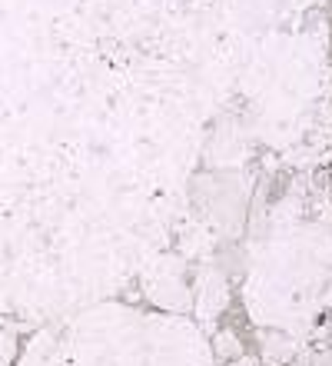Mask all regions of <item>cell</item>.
Listing matches in <instances>:
<instances>
[{
    "mask_svg": "<svg viewBox=\"0 0 332 366\" xmlns=\"http://www.w3.org/2000/svg\"><path fill=\"white\" fill-rule=\"evenodd\" d=\"M279 7L0 0V317H64L160 260Z\"/></svg>",
    "mask_w": 332,
    "mask_h": 366,
    "instance_id": "6da1fadb",
    "label": "cell"
},
{
    "mask_svg": "<svg viewBox=\"0 0 332 366\" xmlns=\"http://www.w3.org/2000/svg\"><path fill=\"white\" fill-rule=\"evenodd\" d=\"M206 333L183 313L100 300L44 320L14 366H213Z\"/></svg>",
    "mask_w": 332,
    "mask_h": 366,
    "instance_id": "7a4b0ae2",
    "label": "cell"
},
{
    "mask_svg": "<svg viewBox=\"0 0 332 366\" xmlns=\"http://www.w3.org/2000/svg\"><path fill=\"white\" fill-rule=\"evenodd\" d=\"M226 307V283L216 270H206L199 277V293H196V310L203 320H213L219 310Z\"/></svg>",
    "mask_w": 332,
    "mask_h": 366,
    "instance_id": "3957f363",
    "label": "cell"
},
{
    "mask_svg": "<svg viewBox=\"0 0 332 366\" xmlns=\"http://www.w3.org/2000/svg\"><path fill=\"white\" fill-rule=\"evenodd\" d=\"M20 350V323L10 317H0V366H14Z\"/></svg>",
    "mask_w": 332,
    "mask_h": 366,
    "instance_id": "277c9868",
    "label": "cell"
},
{
    "mask_svg": "<svg viewBox=\"0 0 332 366\" xmlns=\"http://www.w3.org/2000/svg\"><path fill=\"white\" fill-rule=\"evenodd\" d=\"M269 366H332V350H306V353H293L283 363H269Z\"/></svg>",
    "mask_w": 332,
    "mask_h": 366,
    "instance_id": "5b68a950",
    "label": "cell"
}]
</instances>
